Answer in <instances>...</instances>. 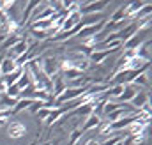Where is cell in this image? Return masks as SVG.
Here are the masks:
<instances>
[{"label": "cell", "instance_id": "cell-15", "mask_svg": "<svg viewBox=\"0 0 152 145\" xmlns=\"http://www.w3.org/2000/svg\"><path fill=\"white\" fill-rule=\"evenodd\" d=\"M99 122H101V117L99 115H90V117H87V120L83 122V126H81V131H90V129H97V126H99Z\"/></svg>", "mask_w": 152, "mask_h": 145}, {"label": "cell", "instance_id": "cell-33", "mask_svg": "<svg viewBox=\"0 0 152 145\" xmlns=\"http://www.w3.org/2000/svg\"><path fill=\"white\" fill-rule=\"evenodd\" d=\"M51 110H53V108H48V106H44V108H41V110H39L37 113H36V115H37L39 119H44V120H46V119H48V115L51 113Z\"/></svg>", "mask_w": 152, "mask_h": 145}, {"label": "cell", "instance_id": "cell-21", "mask_svg": "<svg viewBox=\"0 0 152 145\" xmlns=\"http://www.w3.org/2000/svg\"><path fill=\"white\" fill-rule=\"evenodd\" d=\"M147 129H149V126H143V124H140V122H136V120L127 127V131H129V135H131V136H138V135L145 133Z\"/></svg>", "mask_w": 152, "mask_h": 145}, {"label": "cell", "instance_id": "cell-39", "mask_svg": "<svg viewBox=\"0 0 152 145\" xmlns=\"http://www.w3.org/2000/svg\"><path fill=\"white\" fill-rule=\"evenodd\" d=\"M4 90H5V85H4V83H2V80H0V94H2Z\"/></svg>", "mask_w": 152, "mask_h": 145}, {"label": "cell", "instance_id": "cell-28", "mask_svg": "<svg viewBox=\"0 0 152 145\" xmlns=\"http://www.w3.org/2000/svg\"><path fill=\"white\" fill-rule=\"evenodd\" d=\"M16 101L18 99H14V97H9V96H2V105H4V110H12L14 108V105H16Z\"/></svg>", "mask_w": 152, "mask_h": 145}, {"label": "cell", "instance_id": "cell-24", "mask_svg": "<svg viewBox=\"0 0 152 145\" xmlns=\"http://www.w3.org/2000/svg\"><path fill=\"white\" fill-rule=\"evenodd\" d=\"M18 30H20V23H18L16 20H9V21H7V25L4 27V32H5V36L18 34Z\"/></svg>", "mask_w": 152, "mask_h": 145}, {"label": "cell", "instance_id": "cell-12", "mask_svg": "<svg viewBox=\"0 0 152 145\" xmlns=\"http://www.w3.org/2000/svg\"><path fill=\"white\" fill-rule=\"evenodd\" d=\"M112 53H113V50H96V51H92V55H90L88 59H90V62H94V64H101V62H104Z\"/></svg>", "mask_w": 152, "mask_h": 145}, {"label": "cell", "instance_id": "cell-1", "mask_svg": "<svg viewBox=\"0 0 152 145\" xmlns=\"http://www.w3.org/2000/svg\"><path fill=\"white\" fill-rule=\"evenodd\" d=\"M138 92H140V87H136V85H133V83H127V85H124V90H122V94L118 96L117 103H124V105H127V103L133 101V97H134Z\"/></svg>", "mask_w": 152, "mask_h": 145}, {"label": "cell", "instance_id": "cell-6", "mask_svg": "<svg viewBox=\"0 0 152 145\" xmlns=\"http://www.w3.org/2000/svg\"><path fill=\"white\" fill-rule=\"evenodd\" d=\"M25 69H27V67H16L14 71L9 72L7 76H2L0 80H2V83L5 85V89H7V87H11V85H14V83H16V81H18V80H20V78L23 76Z\"/></svg>", "mask_w": 152, "mask_h": 145}, {"label": "cell", "instance_id": "cell-7", "mask_svg": "<svg viewBox=\"0 0 152 145\" xmlns=\"http://www.w3.org/2000/svg\"><path fill=\"white\" fill-rule=\"evenodd\" d=\"M94 113V101H88V103H83L80 106H76L69 111V115H78V117H90Z\"/></svg>", "mask_w": 152, "mask_h": 145}, {"label": "cell", "instance_id": "cell-2", "mask_svg": "<svg viewBox=\"0 0 152 145\" xmlns=\"http://www.w3.org/2000/svg\"><path fill=\"white\" fill-rule=\"evenodd\" d=\"M7 135L12 140H20V138H23L27 135V126L23 122H18V120L16 122H11L9 127H7Z\"/></svg>", "mask_w": 152, "mask_h": 145}, {"label": "cell", "instance_id": "cell-31", "mask_svg": "<svg viewBox=\"0 0 152 145\" xmlns=\"http://www.w3.org/2000/svg\"><path fill=\"white\" fill-rule=\"evenodd\" d=\"M30 34H32V37H36L37 41H44V39H50L48 32H44V30H36V29H30Z\"/></svg>", "mask_w": 152, "mask_h": 145}, {"label": "cell", "instance_id": "cell-10", "mask_svg": "<svg viewBox=\"0 0 152 145\" xmlns=\"http://www.w3.org/2000/svg\"><path fill=\"white\" fill-rule=\"evenodd\" d=\"M81 12L80 11H75V12H67V16H66V20H64V25H62V30H69V29H73L76 27L80 21H81Z\"/></svg>", "mask_w": 152, "mask_h": 145}, {"label": "cell", "instance_id": "cell-25", "mask_svg": "<svg viewBox=\"0 0 152 145\" xmlns=\"http://www.w3.org/2000/svg\"><path fill=\"white\" fill-rule=\"evenodd\" d=\"M62 74H64L62 78H64V80H67V81H73V80H76V78L83 76V72H80L78 69H75V67H73V69H67V71H64Z\"/></svg>", "mask_w": 152, "mask_h": 145}, {"label": "cell", "instance_id": "cell-26", "mask_svg": "<svg viewBox=\"0 0 152 145\" xmlns=\"http://www.w3.org/2000/svg\"><path fill=\"white\" fill-rule=\"evenodd\" d=\"M20 41V36L18 34H12V36H7V39H4V50H11L14 48V44Z\"/></svg>", "mask_w": 152, "mask_h": 145}, {"label": "cell", "instance_id": "cell-27", "mask_svg": "<svg viewBox=\"0 0 152 145\" xmlns=\"http://www.w3.org/2000/svg\"><path fill=\"white\" fill-rule=\"evenodd\" d=\"M4 94H5V96H9V97H14V99H18V97L21 96V90H20V89H18V85L14 83V85H11V87H7Z\"/></svg>", "mask_w": 152, "mask_h": 145}, {"label": "cell", "instance_id": "cell-19", "mask_svg": "<svg viewBox=\"0 0 152 145\" xmlns=\"http://www.w3.org/2000/svg\"><path fill=\"white\" fill-rule=\"evenodd\" d=\"M32 101H34V99H30V97L18 99V101H16V105H14V108L11 110V113H20V111H23V110H28V106L32 105Z\"/></svg>", "mask_w": 152, "mask_h": 145}, {"label": "cell", "instance_id": "cell-42", "mask_svg": "<svg viewBox=\"0 0 152 145\" xmlns=\"http://www.w3.org/2000/svg\"><path fill=\"white\" fill-rule=\"evenodd\" d=\"M30 145H34V144H30Z\"/></svg>", "mask_w": 152, "mask_h": 145}, {"label": "cell", "instance_id": "cell-4", "mask_svg": "<svg viewBox=\"0 0 152 145\" xmlns=\"http://www.w3.org/2000/svg\"><path fill=\"white\" fill-rule=\"evenodd\" d=\"M133 122H134V113H129V115H126V117H122L115 122H110V131H124Z\"/></svg>", "mask_w": 152, "mask_h": 145}, {"label": "cell", "instance_id": "cell-17", "mask_svg": "<svg viewBox=\"0 0 152 145\" xmlns=\"http://www.w3.org/2000/svg\"><path fill=\"white\" fill-rule=\"evenodd\" d=\"M16 69V64H14V59H4L0 62V74L2 76H7L9 72H12Z\"/></svg>", "mask_w": 152, "mask_h": 145}, {"label": "cell", "instance_id": "cell-22", "mask_svg": "<svg viewBox=\"0 0 152 145\" xmlns=\"http://www.w3.org/2000/svg\"><path fill=\"white\" fill-rule=\"evenodd\" d=\"M133 85H136V87H151V76H149V72H140L134 78Z\"/></svg>", "mask_w": 152, "mask_h": 145}, {"label": "cell", "instance_id": "cell-23", "mask_svg": "<svg viewBox=\"0 0 152 145\" xmlns=\"http://www.w3.org/2000/svg\"><path fill=\"white\" fill-rule=\"evenodd\" d=\"M73 66H75V69H78L80 72H83L90 67V62H88V59L80 57V59H75V60H73Z\"/></svg>", "mask_w": 152, "mask_h": 145}, {"label": "cell", "instance_id": "cell-30", "mask_svg": "<svg viewBox=\"0 0 152 145\" xmlns=\"http://www.w3.org/2000/svg\"><path fill=\"white\" fill-rule=\"evenodd\" d=\"M44 106H46V103H44V101H37V99H34V101H32V105L28 106V111H30V113H37L39 110L44 108Z\"/></svg>", "mask_w": 152, "mask_h": 145}, {"label": "cell", "instance_id": "cell-29", "mask_svg": "<svg viewBox=\"0 0 152 145\" xmlns=\"http://www.w3.org/2000/svg\"><path fill=\"white\" fill-rule=\"evenodd\" d=\"M122 20H126V11H124V5H122L120 9H117L113 14H112V20H110V21H122Z\"/></svg>", "mask_w": 152, "mask_h": 145}, {"label": "cell", "instance_id": "cell-36", "mask_svg": "<svg viewBox=\"0 0 152 145\" xmlns=\"http://www.w3.org/2000/svg\"><path fill=\"white\" fill-rule=\"evenodd\" d=\"M11 115V110H0V119H9Z\"/></svg>", "mask_w": 152, "mask_h": 145}, {"label": "cell", "instance_id": "cell-37", "mask_svg": "<svg viewBox=\"0 0 152 145\" xmlns=\"http://www.w3.org/2000/svg\"><path fill=\"white\" fill-rule=\"evenodd\" d=\"M5 124H7V119H0V129H2Z\"/></svg>", "mask_w": 152, "mask_h": 145}, {"label": "cell", "instance_id": "cell-38", "mask_svg": "<svg viewBox=\"0 0 152 145\" xmlns=\"http://www.w3.org/2000/svg\"><path fill=\"white\" fill-rule=\"evenodd\" d=\"M85 145H99V142L97 140H90V142H87Z\"/></svg>", "mask_w": 152, "mask_h": 145}, {"label": "cell", "instance_id": "cell-41", "mask_svg": "<svg viewBox=\"0 0 152 145\" xmlns=\"http://www.w3.org/2000/svg\"><path fill=\"white\" fill-rule=\"evenodd\" d=\"M51 145H57V144H55V142H53V144H51Z\"/></svg>", "mask_w": 152, "mask_h": 145}, {"label": "cell", "instance_id": "cell-3", "mask_svg": "<svg viewBox=\"0 0 152 145\" xmlns=\"http://www.w3.org/2000/svg\"><path fill=\"white\" fill-rule=\"evenodd\" d=\"M41 71L44 72L48 78L53 80V76L58 74V62L55 59H44V60H41Z\"/></svg>", "mask_w": 152, "mask_h": 145}, {"label": "cell", "instance_id": "cell-34", "mask_svg": "<svg viewBox=\"0 0 152 145\" xmlns=\"http://www.w3.org/2000/svg\"><path fill=\"white\" fill-rule=\"evenodd\" d=\"M122 140H124V136H113V138H108L103 145H117V144H120Z\"/></svg>", "mask_w": 152, "mask_h": 145}, {"label": "cell", "instance_id": "cell-8", "mask_svg": "<svg viewBox=\"0 0 152 145\" xmlns=\"http://www.w3.org/2000/svg\"><path fill=\"white\" fill-rule=\"evenodd\" d=\"M42 2H44V0H28V2H27V5H25V11H23V16H21V21H20V27H21V25H25V23L30 20V16H32V11H36V9H37Z\"/></svg>", "mask_w": 152, "mask_h": 145}, {"label": "cell", "instance_id": "cell-14", "mask_svg": "<svg viewBox=\"0 0 152 145\" xmlns=\"http://www.w3.org/2000/svg\"><path fill=\"white\" fill-rule=\"evenodd\" d=\"M131 113V108H129V105L127 106H122V108H117V110H113V111H110L106 117V120L108 122H115V120H118V119H122V117H126V115H129Z\"/></svg>", "mask_w": 152, "mask_h": 145}, {"label": "cell", "instance_id": "cell-18", "mask_svg": "<svg viewBox=\"0 0 152 145\" xmlns=\"http://www.w3.org/2000/svg\"><path fill=\"white\" fill-rule=\"evenodd\" d=\"M149 99H151V96H149L147 92H138V94L133 97L131 105H133V108H138V110H140L143 105H145V103H147V101H149Z\"/></svg>", "mask_w": 152, "mask_h": 145}, {"label": "cell", "instance_id": "cell-32", "mask_svg": "<svg viewBox=\"0 0 152 145\" xmlns=\"http://www.w3.org/2000/svg\"><path fill=\"white\" fill-rule=\"evenodd\" d=\"M81 135H83V131L81 129H75L73 133H71V138H69V145H76L80 142V138H81Z\"/></svg>", "mask_w": 152, "mask_h": 145}, {"label": "cell", "instance_id": "cell-20", "mask_svg": "<svg viewBox=\"0 0 152 145\" xmlns=\"http://www.w3.org/2000/svg\"><path fill=\"white\" fill-rule=\"evenodd\" d=\"M101 21H104V20H101V14H99V12H97V14H87V16L81 18V25H83V27L97 25V23H101Z\"/></svg>", "mask_w": 152, "mask_h": 145}, {"label": "cell", "instance_id": "cell-35", "mask_svg": "<svg viewBox=\"0 0 152 145\" xmlns=\"http://www.w3.org/2000/svg\"><path fill=\"white\" fill-rule=\"evenodd\" d=\"M9 20H11V18H9V14H7V12H4V11H0V25H2V27H5Z\"/></svg>", "mask_w": 152, "mask_h": 145}, {"label": "cell", "instance_id": "cell-11", "mask_svg": "<svg viewBox=\"0 0 152 145\" xmlns=\"http://www.w3.org/2000/svg\"><path fill=\"white\" fill-rule=\"evenodd\" d=\"M143 5H145V2H143V0H131L127 5H124L126 18H127V20H129V18L133 20V18H134V14H136V12H138V11L143 7Z\"/></svg>", "mask_w": 152, "mask_h": 145}, {"label": "cell", "instance_id": "cell-9", "mask_svg": "<svg viewBox=\"0 0 152 145\" xmlns=\"http://www.w3.org/2000/svg\"><path fill=\"white\" fill-rule=\"evenodd\" d=\"M66 89H67V85H66V81H64V78L60 76V78H55L53 80V87H51V99L55 101L57 97H60L64 92H66Z\"/></svg>", "mask_w": 152, "mask_h": 145}, {"label": "cell", "instance_id": "cell-13", "mask_svg": "<svg viewBox=\"0 0 152 145\" xmlns=\"http://www.w3.org/2000/svg\"><path fill=\"white\" fill-rule=\"evenodd\" d=\"M12 50V59H18V57H21L23 53H27L30 48H28V41L27 39H20L16 44H14V48H11Z\"/></svg>", "mask_w": 152, "mask_h": 145}, {"label": "cell", "instance_id": "cell-5", "mask_svg": "<svg viewBox=\"0 0 152 145\" xmlns=\"http://www.w3.org/2000/svg\"><path fill=\"white\" fill-rule=\"evenodd\" d=\"M103 27H104V21H101V23H97V25H88V27H81L80 29V32L76 34V37H80V39H85V37H92V36H97L101 30H103Z\"/></svg>", "mask_w": 152, "mask_h": 145}, {"label": "cell", "instance_id": "cell-40", "mask_svg": "<svg viewBox=\"0 0 152 145\" xmlns=\"http://www.w3.org/2000/svg\"><path fill=\"white\" fill-rule=\"evenodd\" d=\"M0 62H2V59H0ZM0 78H2V74H0Z\"/></svg>", "mask_w": 152, "mask_h": 145}, {"label": "cell", "instance_id": "cell-16", "mask_svg": "<svg viewBox=\"0 0 152 145\" xmlns=\"http://www.w3.org/2000/svg\"><path fill=\"white\" fill-rule=\"evenodd\" d=\"M64 113H66V108H64V106H60V108H53V110H51V113L48 115V119L44 120V124H46L48 127H50V126H53V124H55V122L64 115Z\"/></svg>", "mask_w": 152, "mask_h": 145}]
</instances>
